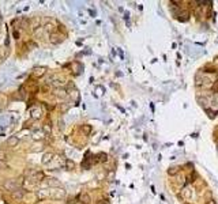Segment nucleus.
I'll return each instance as SVG.
<instances>
[{
    "label": "nucleus",
    "mask_w": 218,
    "mask_h": 204,
    "mask_svg": "<svg viewBox=\"0 0 218 204\" xmlns=\"http://www.w3.org/2000/svg\"><path fill=\"white\" fill-rule=\"evenodd\" d=\"M49 196L52 197V199H57V200H61V199H64L66 197V191L61 188H53L49 191Z\"/></svg>",
    "instance_id": "f257e3e1"
},
{
    "label": "nucleus",
    "mask_w": 218,
    "mask_h": 204,
    "mask_svg": "<svg viewBox=\"0 0 218 204\" xmlns=\"http://www.w3.org/2000/svg\"><path fill=\"white\" fill-rule=\"evenodd\" d=\"M4 188L7 189V191H10V192H14V191L18 189L19 186H18V184H16L15 180H7L6 182H4Z\"/></svg>",
    "instance_id": "f03ea898"
},
{
    "label": "nucleus",
    "mask_w": 218,
    "mask_h": 204,
    "mask_svg": "<svg viewBox=\"0 0 218 204\" xmlns=\"http://www.w3.org/2000/svg\"><path fill=\"white\" fill-rule=\"evenodd\" d=\"M41 184H42V186H57V185H60V182L56 178H45Z\"/></svg>",
    "instance_id": "7ed1b4c3"
},
{
    "label": "nucleus",
    "mask_w": 218,
    "mask_h": 204,
    "mask_svg": "<svg viewBox=\"0 0 218 204\" xmlns=\"http://www.w3.org/2000/svg\"><path fill=\"white\" fill-rule=\"evenodd\" d=\"M23 195H25V191L22 188H18V189H15V191L12 192V196H14V199H18V200H20V199L23 197Z\"/></svg>",
    "instance_id": "20e7f679"
},
{
    "label": "nucleus",
    "mask_w": 218,
    "mask_h": 204,
    "mask_svg": "<svg viewBox=\"0 0 218 204\" xmlns=\"http://www.w3.org/2000/svg\"><path fill=\"white\" fill-rule=\"evenodd\" d=\"M18 143H19V137H18V136H10V137H8L7 144L10 146V147H15Z\"/></svg>",
    "instance_id": "39448f33"
},
{
    "label": "nucleus",
    "mask_w": 218,
    "mask_h": 204,
    "mask_svg": "<svg viewBox=\"0 0 218 204\" xmlns=\"http://www.w3.org/2000/svg\"><path fill=\"white\" fill-rule=\"evenodd\" d=\"M53 157H55V155H53V154L52 153H45L42 155V163L44 165H47V163H49V162H52V159H53Z\"/></svg>",
    "instance_id": "423d86ee"
},
{
    "label": "nucleus",
    "mask_w": 218,
    "mask_h": 204,
    "mask_svg": "<svg viewBox=\"0 0 218 204\" xmlns=\"http://www.w3.org/2000/svg\"><path fill=\"white\" fill-rule=\"evenodd\" d=\"M55 95L57 98H66L67 97V91L64 89H55Z\"/></svg>",
    "instance_id": "0eeeda50"
},
{
    "label": "nucleus",
    "mask_w": 218,
    "mask_h": 204,
    "mask_svg": "<svg viewBox=\"0 0 218 204\" xmlns=\"http://www.w3.org/2000/svg\"><path fill=\"white\" fill-rule=\"evenodd\" d=\"M37 196H38V199H45V197L49 196V191L40 189V191H37Z\"/></svg>",
    "instance_id": "6e6552de"
},
{
    "label": "nucleus",
    "mask_w": 218,
    "mask_h": 204,
    "mask_svg": "<svg viewBox=\"0 0 218 204\" xmlns=\"http://www.w3.org/2000/svg\"><path fill=\"white\" fill-rule=\"evenodd\" d=\"M45 71H47L45 67H40V68H37V70H34V75H36V76H42V75L45 74Z\"/></svg>",
    "instance_id": "1a4fd4ad"
},
{
    "label": "nucleus",
    "mask_w": 218,
    "mask_h": 204,
    "mask_svg": "<svg viewBox=\"0 0 218 204\" xmlns=\"http://www.w3.org/2000/svg\"><path fill=\"white\" fill-rule=\"evenodd\" d=\"M40 116H41V110L40 109L32 110V117L33 118H40Z\"/></svg>",
    "instance_id": "9d476101"
},
{
    "label": "nucleus",
    "mask_w": 218,
    "mask_h": 204,
    "mask_svg": "<svg viewBox=\"0 0 218 204\" xmlns=\"http://www.w3.org/2000/svg\"><path fill=\"white\" fill-rule=\"evenodd\" d=\"M42 136H44V132H42V131H40V129L37 131V132H36V131L33 132V137H34V139H41Z\"/></svg>",
    "instance_id": "9b49d317"
},
{
    "label": "nucleus",
    "mask_w": 218,
    "mask_h": 204,
    "mask_svg": "<svg viewBox=\"0 0 218 204\" xmlns=\"http://www.w3.org/2000/svg\"><path fill=\"white\" fill-rule=\"evenodd\" d=\"M41 32H42V29L38 27V30L36 32V35H37V37H40V35H41Z\"/></svg>",
    "instance_id": "f8f14e48"
},
{
    "label": "nucleus",
    "mask_w": 218,
    "mask_h": 204,
    "mask_svg": "<svg viewBox=\"0 0 218 204\" xmlns=\"http://www.w3.org/2000/svg\"><path fill=\"white\" fill-rule=\"evenodd\" d=\"M68 166H70V167H74V163H72L71 161H70V162H67V167H68Z\"/></svg>",
    "instance_id": "ddd939ff"
},
{
    "label": "nucleus",
    "mask_w": 218,
    "mask_h": 204,
    "mask_svg": "<svg viewBox=\"0 0 218 204\" xmlns=\"http://www.w3.org/2000/svg\"><path fill=\"white\" fill-rule=\"evenodd\" d=\"M3 159H4V153L0 151V161H3Z\"/></svg>",
    "instance_id": "4468645a"
},
{
    "label": "nucleus",
    "mask_w": 218,
    "mask_h": 204,
    "mask_svg": "<svg viewBox=\"0 0 218 204\" xmlns=\"http://www.w3.org/2000/svg\"><path fill=\"white\" fill-rule=\"evenodd\" d=\"M82 129H83L85 132H89V131H90V128H89V127H83V128H82Z\"/></svg>",
    "instance_id": "2eb2a0df"
},
{
    "label": "nucleus",
    "mask_w": 218,
    "mask_h": 204,
    "mask_svg": "<svg viewBox=\"0 0 218 204\" xmlns=\"http://www.w3.org/2000/svg\"><path fill=\"white\" fill-rule=\"evenodd\" d=\"M1 166H3V163H1V161H0V169H1Z\"/></svg>",
    "instance_id": "dca6fc26"
}]
</instances>
